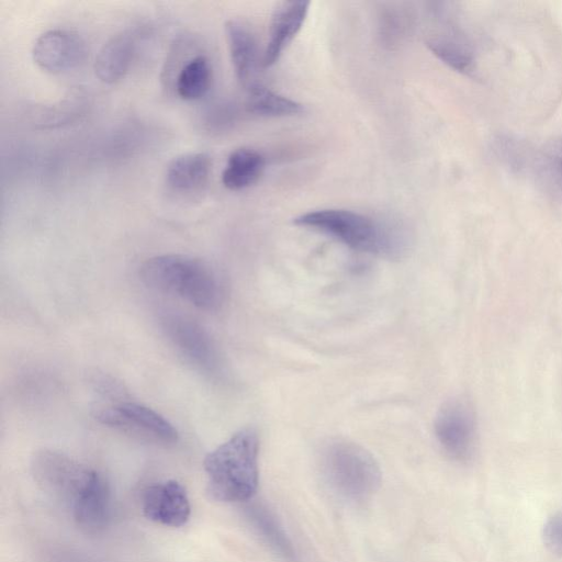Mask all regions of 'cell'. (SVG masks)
Here are the masks:
<instances>
[{"mask_svg": "<svg viewBox=\"0 0 562 562\" xmlns=\"http://www.w3.org/2000/svg\"><path fill=\"white\" fill-rule=\"evenodd\" d=\"M31 468L36 483L69 509L81 529L100 528L110 519L111 488L97 470L48 449L34 454Z\"/></svg>", "mask_w": 562, "mask_h": 562, "instance_id": "6da1fadb", "label": "cell"}, {"mask_svg": "<svg viewBox=\"0 0 562 562\" xmlns=\"http://www.w3.org/2000/svg\"><path fill=\"white\" fill-rule=\"evenodd\" d=\"M140 280L150 289L186 300L200 310L215 311L225 299L220 274L205 261L187 255H160L147 259Z\"/></svg>", "mask_w": 562, "mask_h": 562, "instance_id": "7a4b0ae2", "label": "cell"}, {"mask_svg": "<svg viewBox=\"0 0 562 562\" xmlns=\"http://www.w3.org/2000/svg\"><path fill=\"white\" fill-rule=\"evenodd\" d=\"M258 458L257 430L246 427L236 431L204 459L209 494L226 503L251 499L259 484Z\"/></svg>", "mask_w": 562, "mask_h": 562, "instance_id": "3957f363", "label": "cell"}, {"mask_svg": "<svg viewBox=\"0 0 562 562\" xmlns=\"http://www.w3.org/2000/svg\"><path fill=\"white\" fill-rule=\"evenodd\" d=\"M293 223L331 236L351 249L386 258L401 257L407 238L394 224L344 209H322L303 213Z\"/></svg>", "mask_w": 562, "mask_h": 562, "instance_id": "277c9868", "label": "cell"}, {"mask_svg": "<svg viewBox=\"0 0 562 562\" xmlns=\"http://www.w3.org/2000/svg\"><path fill=\"white\" fill-rule=\"evenodd\" d=\"M322 469L330 487L344 498H369L381 484V470L374 457L362 446L337 439L322 454Z\"/></svg>", "mask_w": 562, "mask_h": 562, "instance_id": "5b68a950", "label": "cell"}, {"mask_svg": "<svg viewBox=\"0 0 562 562\" xmlns=\"http://www.w3.org/2000/svg\"><path fill=\"white\" fill-rule=\"evenodd\" d=\"M435 435L446 454L467 463L475 452L477 442L476 419L471 405L463 398L446 401L437 412Z\"/></svg>", "mask_w": 562, "mask_h": 562, "instance_id": "8992f818", "label": "cell"}, {"mask_svg": "<svg viewBox=\"0 0 562 562\" xmlns=\"http://www.w3.org/2000/svg\"><path fill=\"white\" fill-rule=\"evenodd\" d=\"M94 417L102 425L149 442L168 446L178 440V431L172 424L154 409L137 403L109 405L100 408Z\"/></svg>", "mask_w": 562, "mask_h": 562, "instance_id": "52a82bcc", "label": "cell"}, {"mask_svg": "<svg viewBox=\"0 0 562 562\" xmlns=\"http://www.w3.org/2000/svg\"><path fill=\"white\" fill-rule=\"evenodd\" d=\"M162 329L172 346L192 364L206 372L220 368V355L209 333L193 319L169 315Z\"/></svg>", "mask_w": 562, "mask_h": 562, "instance_id": "ba28073f", "label": "cell"}, {"mask_svg": "<svg viewBox=\"0 0 562 562\" xmlns=\"http://www.w3.org/2000/svg\"><path fill=\"white\" fill-rule=\"evenodd\" d=\"M85 54L83 40L77 33L65 29H53L42 33L32 48L35 64L52 74L76 67Z\"/></svg>", "mask_w": 562, "mask_h": 562, "instance_id": "9c48e42d", "label": "cell"}, {"mask_svg": "<svg viewBox=\"0 0 562 562\" xmlns=\"http://www.w3.org/2000/svg\"><path fill=\"white\" fill-rule=\"evenodd\" d=\"M142 508L149 520L169 527L183 526L191 514L187 491L175 480L148 486L143 494Z\"/></svg>", "mask_w": 562, "mask_h": 562, "instance_id": "30bf717a", "label": "cell"}, {"mask_svg": "<svg viewBox=\"0 0 562 562\" xmlns=\"http://www.w3.org/2000/svg\"><path fill=\"white\" fill-rule=\"evenodd\" d=\"M307 1H284L274 9L269 27V40L261 59L270 68L281 58L284 49L301 31L308 13Z\"/></svg>", "mask_w": 562, "mask_h": 562, "instance_id": "8fae6325", "label": "cell"}, {"mask_svg": "<svg viewBox=\"0 0 562 562\" xmlns=\"http://www.w3.org/2000/svg\"><path fill=\"white\" fill-rule=\"evenodd\" d=\"M224 30L235 77L247 89L257 82L254 80L259 61L256 37L249 26L237 19L227 20Z\"/></svg>", "mask_w": 562, "mask_h": 562, "instance_id": "7c38bea8", "label": "cell"}, {"mask_svg": "<svg viewBox=\"0 0 562 562\" xmlns=\"http://www.w3.org/2000/svg\"><path fill=\"white\" fill-rule=\"evenodd\" d=\"M133 33L122 31L111 36L99 49L94 59V74L104 83L119 81L128 70L135 55Z\"/></svg>", "mask_w": 562, "mask_h": 562, "instance_id": "4fadbf2b", "label": "cell"}, {"mask_svg": "<svg viewBox=\"0 0 562 562\" xmlns=\"http://www.w3.org/2000/svg\"><path fill=\"white\" fill-rule=\"evenodd\" d=\"M211 158L202 151L175 157L166 169V183L177 193H194L207 183Z\"/></svg>", "mask_w": 562, "mask_h": 562, "instance_id": "5bb4252c", "label": "cell"}, {"mask_svg": "<svg viewBox=\"0 0 562 562\" xmlns=\"http://www.w3.org/2000/svg\"><path fill=\"white\" fill-rule=\"evenodd\" d=\"M529 177L548 195L562 202V134L536 148Z\"/></svg>", "mask_w": 562, "mask_h": 562, "instance_id": "9a60e30c", "label": "cell"}, {"mask_svg": "<svg viewBox=\"0 0 562 562\" xmlns=\"http://www.w3.org/2000/svg\"><path fill=\"white\" fill-rule=\"evenodd\" d=\"M426 46L450 68L465 75H472L475 71V49L464 35L450 32L431 36L426 41Z\"/></svg>", "mask_w": 562, "mask_h": 562, "instance_id": "2e32d148", "label": "cell"}, {"mask_svg": "<svg viewBox=\"0 0 562 562\" xmlns=\"http://www.w3.org/2000/svg\"><path fill=\"white\" fill-rule=\"evenodd\" d=\"M245 509L248 520L269 547L284 560L296 562L293 543L273 513L260 503L249 504Z\"/></svg>", "mask_w": 562, "mask_h": 562, "instance_id": "e0dca14e", "label": "cell"}, {"mask_svg": "<svg viewBox=\"0 0 562 562\" xmlns=\"http://www.w3.org/2000/svg\"><path fill=\"white\" fill-rule=\"evenodd\" d=\"M265 169L263 156L251 148H238L231 153L222 172L225 188L239 191L258 181Z\"/></svg>", "mask_w": 562, "mask_h": 562, "instance_id": "ac0fdd59", "label": "cell"}, {"mask_svg": "<svg viewBox=\"0 0 562 562\" xmlns=\"http://www.w3.org/2000/svg\"><path fill=\"white\" fill-rule=\"evenodd\" d=\"M490 143L496 160L510 173L530 176L536 147L510 134H498Z\"/></svg>", "mask_w": 562, "mask_h": 562, "instance_id": "d6986e66", "label": "cell"}, {"mask_svg": "<svg viewBox=\"0 0 562 562\" xmlns=\"http://www.w3.org/2000/svg\"><path fill=\"white\" fill-rule=\"evenodd\" d=\"M211 81V63L205 55L199 54L181 65L173 79V88L181 99L198 100L207 92Z\"/></svg>", "mask_w": 562, "mask_h": 562, "instance_id": "ffe728a7", "label": "cell"}, {"mask_svg": "<svg viewBox=\"0 0 562 562\" xmlns=\"http://www.w3.org/2000/svg\"><path fill=\"white\" fill-rule=\"evenodd\" d=\"M247 90L246 109L265 117H283L300 114L301 103L281 95L261 83H254Z\"/></svg>", "mask_w": 562, "mask_h": 562, "instance_id": "44dd1931", "label": "cell"}, {"mask_svg": "<svg viewBox=\"0 0 562 562\" xmlns=\"http://www.w3.org/2000/svg\"><path fill=\"white\" fill-rule=\"evenodd\" d=\"M542 539L550 552L562 558V510L547 520L542 530Z\"/></svg>", "mask_w": 562, "mask_h": 562, "instance_id": "7402d4cb", "label": "cell"}]
</instances>
